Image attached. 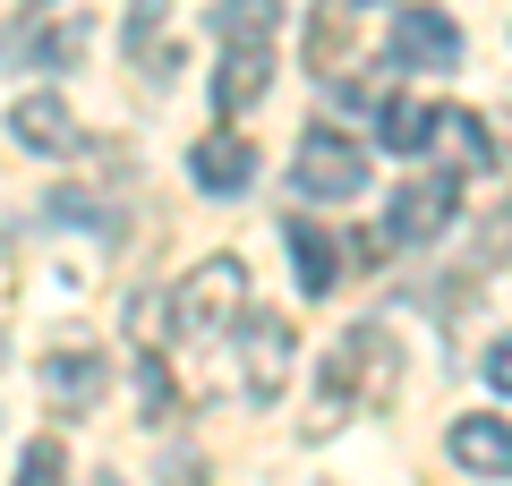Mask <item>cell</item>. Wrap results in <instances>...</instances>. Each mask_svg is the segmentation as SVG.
I'll use <instances>...</instances> for the list:
<instances>
[{
	"label": "cell",
	"mask_w": 512,
	"mask_h": 486,
	"mask_svg": "<svg viewBox=\"0 0 512 486\" xmlns=\"http://www.w3.org/2000/svg\"><path fill=\"white\" fill-rule=\"evenodd\" d=\"M86 486H120V478H111V469H103V478H86Z\"/></svg>",
	"instance_id": "cell-19"
},
{
	"label": "cell",
	"mask_w": 512,
	"mask_h": 486,
	"mask_svg": "<svg viewBox=\"0 0 512 486\" xmlns=\"http://www.w3.org/2000/svg\"><path fill=\"white\" fill-rule=\"evenodd\" d=\"M453 461L478 478H512V427L504 418H453Z\"/></svg>",
	"instance_id": "cell-11"
},
{
	"label": "cell",
	"mask_w": 512,
	"mask_h": 486,
	"mask_svg": "<svg viewBox=\"0 0 512 486\" xmlns=\"http://www.w3.org/2000/svg\"><path fill=\"white\" fill-rule=\"evenodd\" d=\"M282 239H291V256H299V290H308V299H325V290L342 282V239H333V231H316L308 214H291V222H282Z\"/></svg>",
	"instance_id": "cell-9"
},
{
	"label": "cell",
	"mask_w": 512,
	"mask_h": 486,
	"mask_svg": "<svg viewBox=\"0 0 512 486\" xmlns=\"http://www.w3.org/2000/svg\"><path fill=\"white\" fill-rule=\"evenodd\" d=\"M163 486H205V461H197V452H171V469H163Z\"/></svg>",
	"instance_id": "cell-18"
},
{
	"label": "cell",
	"mask_w": 512,
	"mask_h": 486,
	"mask_svg": "<svg viewBox=\"0 0 512 486\" xmlns=\"http://www.w3.org/2000/svg\"><path fill=\"white\" fill-rule=\"evenodd\" d=\"M436 128H444V111L402 103V94L384 103V145H393V154H427V137H436Z\"/></svg>",
	"instance_id": "cell-14"
},
{
	"label": "cell",
	"mask_w": 512,
	"mask_h": 486,
	"mask_svg": "<svg viewBox=\"0 0 512 486\" xmlns=\"http://www.w3.org/2000/svg\"><path fill=\"white\" fill-rule=\"evenodd\" d=\"M9 137H18L26 154H69V145H77L69 103H60V94H26V103L9 111Z\"/></svg>",
	"instance_id": "cell-10"
},
{
	"label": "cell",
	"mask_w": 512,
	"mask_h": 486,
	"mask_svg": "<svg viewBox=\"0 0 512 486\" xmlns=\"http://www.w3.org/2000/svg\"><path fill=\"white\" fill-rule=\"evenodd\" d=\"M342 9H376V0H342Z\"/></svg>",
	"instance_id": "cell-20"
},
{
	"label": "cell",
	"mask_w": 512,
	"mask_h": 486,
	"mask_svg": "<svg viewBox=\"0 0 512 486\" xmlns=\"http://www.w3.org/2000/svg\"><path fill=\"white\" fill-rule=\"evenodd\" d=\"M239 307H248V273H239V256H205V265L180 282V299H171V324H180V342H205V333H222Z\"/></svg>",
	"instance_id": "cell-2"
},
{
	"label": "cell",
	"mask_w": 512,
	"mask_h": 486,
	"mask_svg": "<svg viewBox=\"0 0 512 486\" xmlns=\"http://www.w3.org/2000/svg\"><path fill=\"white\" fill-rule=\"evenodd\" d=\"M461 214V180L453 171H419V180L393 197V214H384V239L393 248H427V239H444Z\"/></svg>",
	"instance_id": "cell-3"
},
{
	"label": "cell",
	"mask_w": 512,
	"mask_h": 486,
	"mask_svg": "<svg viewBox=\"0 0 512 486\" xmlns=\"http://www.w3.org/2000/svg\"><path fill=\"white\" fill-rule=\"evenodd\" d=\"M393 60H402V69H453L461 60V26L444 18V9H402V18H393Z\"/></svg>",
	"instance_id": "cell-5"
},
{
	"label": "cell",
	"mask_w": 512,
	"mask_h": 486,
	"mask_svg": "<svg viewBox=\"0 0 512 486\" xmlns=\"http://www.w3.org/2000/svg\"><path fill=\"white\" fill-rule=\"evenodd\" d=\"M214 35H222V52H239V43H274V0H222Z\"/></svg>",
	"instance_id": "cell-13"
},
{
	"label": "cell",
	"mask_w": 512,
	"mask_h": 486,
	"mask_svg": "<svg viewBox=\"0 0 512 486\" xmlns=\"http://www.w3.org/2000/svg\"><path fill=\"white\" fill-rule=\"evenodd\" d=\"M18 486H60V444H52V435H43V444H26Z\"/></svg>",
	"instance_id": "cell-16"
},
{
	"label": "cell",
	"mask_w": 512,
	"mask_h": 486,
	"mask_svg": "<svg viewBox=\"0 0 512 486\" xmlns=\"http://www.w3.org/2000/svg\"><path fill=\"white\" fill-rule=\"evenodd\" d=\"M504 256H512V197L495 205V214H487V231H478V265H504Z\"/></svg>",
	"instance_id": "cell-15"
},
{
	"label": "cell",
	"mask_w": 512,
	"mask_h": 486,
	"mask_svg": "<svg viewBox=\"0 0 512 486\" xmlns=\"http://www.w3.org/2000/svg\"><path fill=\"white\" fill-rule=\"evenodd\" d=\"M239 367H248V393L256 401H274L282 376H291V324H282V316H256L248 342H239Z\"/></svg>",
	"instance_id": "cell-8"
},
{
	"label": "cell",
	"mask_w": 512,
	"mask_h": 486,
	"mask_svg": "<svg viewBox=\"0 0 512 486\" xmlns=\"http://www.w3.org/2000/svg\"><path fill=\"white\" fill-rule=\"evenodd\" d=\"M393 384H402V350H393V333L384 324H359V333H342L325 359V393L342 401V410H384L393 401Z\"/></svg>",
	"instance_id": "cell-1"
},
{
	"label": "cell",
	"mask_w": 512,
	"mask_h": 486,
	"mask_svg": "<svg viewBox=\"0 0 512 486\" xmlns=\"http://www.w3.org/2000/svg\"><path fill=\"white\" fill-rule=\"evenodd\" d=\"M299 188L325 197V205H350L367 188V145L333 137V128H308V137H299Z\"/></svg>",
	"instance_id": "cell-4"
},
{
	"label": "cell",
	"mask_w": 512,
	"mask_h": 486,
	"mask_svg": "<svg viewBox=\"0 0 512 486\" xmlns=\"http://www.w3.org/2000/svg\"><path fill=\"white\" fill-rule=\"evenodd\" d=\"M188 180L197 188H214V197H239V188L256 180V145L239 137V128H214V137L188 154Z\"/></svg>",
	"instance_id": "cell-6"
},
{
	"label": "cell",
	"mask_w": 512,
	"mask_h": 486,
	"mask_svg": "<svg viewBox=\"0 0 512 486\" xmlns=\"http://www.w3.org/2000/svg\"><path fill=\"white\" fill-rule=\"evenodd\" d=\"M103 384H111V367H103V350H86V342H69V350L43 359V393H52L60 410H94Z\"/></svg>",
	"instance_id": "cell-7"
},
{
	"label": "cell",
	"mask_w": 512,
	"mask_h": 486,
	"mask_svg": "<svg viewBox=\"0 0 512 486\" xmlns=\"http://www.w3.org/2000/svg\"><path fill=\"white\" fill-rule=\"evenodd\" d=\"M265 77H274V43H239V52H222V69H214V103L248 111L256 94H265Z\"/></svg>",
	"instance_id": "cell-12"
},
{
	"label": "cell",
	"mask_w": 512,
	"mask_h": 486,
	"mask_svg": "<svg viewBox=\"0 0 512 486\" xmlns=\"http://www.w3.org/2000/svg\"><path fill=\"white\" fill-rule=\"evenodd\" d=\"M487 384H495V393H512V333H504V342H487Z\"/></svg>",
	"instance_id": "cell-17"
}]
</instances>
